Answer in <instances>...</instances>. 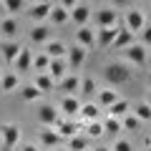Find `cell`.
Masks as SVG:
<instances>
[{"label": "cell", "mask_w": 151, "mask_h": 151, "mask_svg": "<svg viewBox=\"0 0 151 151\" xmlns=\"http://www.w3.org/2000/svg\"><path fill=\"white\" fill-rule=\"evenodd\" d=\"M103 76H106L108 86H124L131 81V65L126 60H111L103 68Z\"/></svg>", "instance_id": "6da1fadb"}, {"label": "cell", "mask_w": 151, "mask_h": 151, "mask_svg": "<svg viewBox=\"0 0 151 151\" xmlns=\"http://www.w3.org/2000/svg\"><path fill=\"white\" fill-rule=\"evenodd\" d=\"M20 126L18 124H0V151H15V146L20 144Z\"/></svg>", "instance_id": "7a4b0ae2"}, {"label": "cell", "mask_w": 151, "mask_h": 151, "mask_svg": "<svg viewBox=\"0 0 151 151\" xmlns=\"http://www.w3.org/2000/svg\"><path fill=\"white\" fill-rule=\"evenodd\" d=\"M91 18H93V23H96L98 30H101V28H116L119 25V13H116V8H111V5L96 8V10L91 13Z\"/></svg>", "instance_id": "3957f363"}, {"label": "cell", "mask_w": 151, "mask_h": 151, "mask_svg": "<svg viewBox=\"0 0 151 151\" xmlns=\"http://www.w3.org/2000/svg\"><path fill=\"white\" fill-rule=\"evenodd\" d=\"M124 53H126V63H129V65H139V68H144V65L149 63V50H146L141 43L129 45Z\"/></svg>", "instance_id": "277c9868"}, {"label": "cell", "mask_w": 151, "mask_h": 151, "mask_svg": "<svg viewBox=\"0 0 151 151\" xmlns=\"http://www.w3.org/2000/svg\"><path fill=\"white\" fill-rule=\"evenodd\" d=\"M38 121L43 124V129H55L60 121V111L50 103H43V106L38 108Z\"/></svg>", "instance_id": "5b68a950"}, {"label": "cell", "mask_w": 151, "mask_h": 151, "mask_svg": "<svg viewBox=\"0 0 151 151\" xmlns=\"http://www.w3.org/2000/svg\"><path fill=\"white\" fill-rule=\"evenodd\" d=\"M126 30H131L136 35V33H141L146 28V15L141 8H129V13H126Z\"/></svg>", "instance_id": "8992f818"}, {"label": "cell", "mask_w": 151, "mask_h": 151, "mask_svg": "<svg viewBox=\"0 0 151 151\" xmlns=\"http://www.w3.org/2000/svg\"><path fill=\"white\" fill-rule=\"evenodd\" d=\"M91 5L88 3H73V8L68 10V15H70V20L76 23L78 28H83V25H88V20H91Z\"/></svg>", "instance_id": "52a82bcc"}, {"label": "cell", "mask_w": 151, "mask_h": 151, "mask_svg": "<svg viewBox=\"0 0 151 151\" xmlns=\"http://www.w3.org/2000/svg\"><path fill=\"white\" fill-rule=\"evenodd\" d=\"M60 144H63V139H60L58 134H55V129H40L38 131V146L40 149H60Z\"/></svg>", "instance_id": "ba28073f"}, {"label": "cell", "mask_w": 151, "mask_h": 151, "mask_svg": "<svg viewBox=\"0 0 151 151\" xmlns=\"http://www.w3.org/2000/svg\"><path fill=\"white\" fill-rule=\"evenodd\" d=\"M86 53H88V50H83L81 45H70V48H68V53H65L68 73H76V70L83 65V60H86Z\"/></svg>", "instance_id": "9c48e42d"}, {"label": "cell", "mask_w": 151, "mask_h": 151, "mask_svg": "<svg viewBox=\"0 0 151 151\" xmlns=\"http://www.w3.org/2000/svg\"><path fill=\"white\" fill-rule=\"evenodd\" d=\"M50 8H53V3H48V0H43V3H33V5H28V15H30V20L38 23H45L50 15Z\"/></svg>", "instance_id": "30bf717a"}, {"label": "cell", "mask_w": 151, "mask_h": 151, "mask_svg": "<svg viewBox=\"0 0 151 151\" xmlns=\"http://www.w3.org/2000/svg\"><path fill=\"white\" fill-rule=\"evenodd\" d=\"M55 88H58L60 93H65V96H76V93L81 91V76L78 73H68L60 83H55Z\"/></svg>", "instance_id": "8fae6325"}, {"label": "cell", "mask_w": 151, "mask_h": 151, "mask_svg": "<svg viewBox=\"0 0 151 151\" xmlns=\"http://www.w3.org/2000/svg\"><path fill=\"white\" fill-rule=\"evenodd\" d=\"M76 45H81L83 50L96 48V30H91L88 25L78 28V30H76Z\"/></svg>", "instance_id": "7c38bea8"}, {"label": "cell", "mask_w": 151, "mask_h": 151, "mask_svg": "<svg viewBox=\"0 0 151 151\" xmlns=\"http://www.w3.org/2000/svg\"><path fill=\"white\" fill-rule=\"evenodd\" d=\"M116 33H119V25H116V28H101V30H96V48L108 50L113 45V40H116Z\"/></svg>", "instance_id": "4fadbf2b"}, {"label": "cell", "mask_w": 151, "mask_h": 151, "mask_svg": "<svg viewBox=\"0 0 151 151\" xmlns=\"http://www.w3.org/2000/svg\"><path fill=\"white\" fill-rule=\"evenodd\" d=\"M119 98H121L119 91H113V88H98V93H96V106H98V108H106V111H108V108L119 101Z\"/></svg>", "instance_id": "5bb4252c"}, {"label": "cell", "mask_w": 151, "mask_h": 151, "mask_svg": "<svg viewBox=\"0 0 151 151\" xmlns=\"http://www.w3.org/2000/svg\"><path fill=\"white\" fill-rule=\"evenodd\" d=\"M20 50H23V43H18V40H10V43H3V45H0V55H3V60L10 63V65L18 60Z\"/></svg>", "instance_id": "9a60e30c"}, {"label": "cell", "mask_w": 151, "mask_h": 151, "mask_svg": "<svg viewBox=\"0 0 151 151\" xmlns=\"http://www.w3.org/2000/svg\"><path fill=\"white\" fill-rule=\"evenodd\" d=\"M30 65H33V53H30V48H25V45H23L18 60L13 63V73L23 76V73H28V70H30Z\"/></svg>", "instance_id": "2e32d148"}, {"label": "cell", "mask_w": 151, "mask_h": 151, "mask_svg": "<svg viewBox=\"0 0 151 151\" xmlns=\"http://www.w3.org/2000/svg\"><path fill=\"white\" fill-rule=\"evenodd\" d=\"M78 131H81V129H78V124H76L73 119H60V121H58V126H55V134H58L63 141L73 139Z\"/></svg>", "instance_id": "e0dca14e"}, {"label": "cell", "mask_w": 151, "mask_h": 151, "mask_svg": "<svg viewBox=\"0 0 151 151\" xmlns=\"http://www.w3.org/2000/svg\"><path fill=\"white\" fill-rule=\"evenodd\" d=\"M48 40H50V25H48V23H38V25L30 28V43L45 45Z\"/></svg>", "instance_id": "ac0fdd59"}, {"label": "cell", "mask_w": 151, "mask_h": 151, "mask_svg": "<svg viewBox=\"0 0 151 151\" xmlns=\"http://www.w3.org/2000/svg\"><path fill=\"white\" fill-rule=\"evenodd\" d=\"M134 38H136V35H134L131 30H126L124 25H119V33H116V40H113L111 48H113V50H126L129 45H134V43H136Z\"/></svg>", "instance_id": "d6986e66"}, {"label": "cell", "mask_w": 151, "mask_h": 151, "mask_svg": "<svg viewBox=\"0 0 151 151\" xmlns=\"http://www.w3.org/2000/svg\"><path fill=\"white\" fill-rule=\"evenodd\" d=\"M18 30H20V25H18V18L5 15L3 20H0V35H3V38H8V43H10L13 38L18 35Z\"/></svg>", "instance_id": "ffe728a7"}, {"label": "cell", "mask_w": 151, "mask_h": 151, "mask_svg": "<svg viewBox=\"0 0 151 151\" xmlns=\"http://www.w3.org/2000/svg\"><path fill=\"white\" fill-rule=\"evenodd\" d=\"M48 20H50V25H65V23L70 20V15H68V10H65L63 3H53Z\"/></svg>", "instance_id": "44dd1931"}, {"label": "cell", "mask_w": 151, "mask_h": 151, "mask_svg": "<svg viewBox=\"0 0 151 151\" xmlns=\"http://www.w3.org/2000/svg\"><path fill=\"white\" fill-rule=\"evenodd\" d=\"M20 88V76L13 73V70H3V78H0V91L3 93H10Z\"/></svg>", "instance_id": "7402d4cb"}, {"label": "cell", "mask_w": 151, "mask_h": 151, "mask_svg": "<svg viewBox=\"0 0 151 151\" xmlns=\"http://www.w3.org/2000/svg\"><path fill=\"white\" fill-rule=\"evenodd\" d=\"M43 53L48 55L50 60H63L65 53H68V48H65L60 40H48V43H45V48H43Z\"/></svg>", "instance_id": "603a6c76"}, {"label": "cell", "mask_w": 151, "mask_h": 151, "mask_svg": "<svg viewBox=\"0 0 151 151\" xmlns=\"http://www.w3.org/2000/svg\"><path fill=\"white\" fill-rule=\"evenodd\" d=\"M58 108L65 113V119H73L81 111V101H78V96H63V101H60Z\"/></svg>", "instance_id": "cb8c5ba5"}, {"label": "cell", "mask_w": 151, "mask_h": 151, "mask_svg": "<svg viewBox=\"0 0 151 151\" xmlns=\"http://www.w3.org/2000/svg\"><path fill=\"white\" fill-rule=\"evenodd\" d=\"M45 73H48L55 83H60L65 76H68V63H65V58H63V60H50V65H48Z\"/></svg>", "instance_id": "d4e9b609"}, {"label": "cell", "mask_w": 151, "mask_h": 151, "mask_svg": "<svg viewBox=\"0 0 151 151\" xmlns=\"http://www.w3.org/2000/svg\"><path fill=\"white\" fill-rule=\"evenodd\" d=\"M78 116H81L86 124H91V121H98V116H101V108H98L93 101L81 103V111H78Z\"/></svg>", "instance_id": "484cf974"}, {"label": "cell", "mask_w": 151, "mask_h": 151, "mask_svg": "<svg viewBox=\"0 0 151 151\" xmlns=\"http://www.w3.org/2000/svg\"><path fill=\"white\" fill-rule=\"evenodd\" d=\"M33 86L43 93V96H45V93H50V91H55V81L50 78L48 73H38V76H35V81H33Z\"/></svg>", "instance_id": "4316f807"}, {"label": "cell", "mask_w": 151, "mask_h": 151, "mask_svg": "<svg viewBox=\"0 0 151 151\" xmlns=\"http://www.w3.org/2000/svg\"><path fill=\"white\" fill-rule=\"evenodd\" d=\"M126 113H131V103L126 101V98H119V101L108 108V116H111V119H119V121L124 119Z\"/></svg>", "instance_id": "83f0119b"}, {"label": "cell", "mask_w": 151, "mask_h": 151, "mask_svg": "<svg viewBox=\"0 0 151 151\" xmlns=\"http://www.w3.org/2000/svg\"><path fill=\"white\" fill-rule=\"evenodd\" d=\"M65 151H88V139H86V134H76L73 139H68Z\"/></svg>", "instance_id": "f1b7e54d"}, {"label": "cell", "mask_w": 151, "mask_h": 151, "mask_svg": "<svg viewBox=\"0 0 151 151\" xmlns=\"http://www.w3.org/2000/svg\"><path fill=\"white\" fill-rule=\"evenodd\" d=\"M78 93H83V96H96V93H98L96 78H93V76H83V78H81V91H78Z\"/></svg>", "instance_id": "f546056e"}, {"label": "cell", "mask_w": 151, "mask_h": 151, "mask_svg": "<svg viewBox=\"0 0 151 151\" xmlns=\"http://www.w3.org/2000/svg\"><path fill=\"white\" fill-rule=\"evenodd\" d=\"M0 8H5V10H8V15H10V18H15V13L25 10V8H28V3H25V0H3V3H0Z\"/></svg>", "instance_id": "4dcf8cb0"}, {"label": "cell", "mask_w": 151, "mask_h": 151, "mask_svg": "<svg viewBox=\"0 0 151 151\" xmlns=\"http://www.w3.org/2000/svg\"><path fill=\"white\" fill-rule=\"evenodd\" d=\"M48 65H50V58H48L45 53H38V55H33L30 70H35V76H38V73H45V70H48Z\"/></svg>", "instance_id": "1f68e13d"}, {"label": "cell", "mask_w": 151, "mask_h": 151, "mask_svg": "<svg viewBox=\"0 0 151 151\" xmlns=\"http://www.w3.org/2000/svg\"><path fill=\"white\" fill-rule=\"evenodd\" d=\"M103 124V134H108V136H119L121 131V121L119 119H111V116H106V121H101Z\"/></svg>", "instance_id": "d6a6232c"}, {"label": "cell", "mask_w": 151, "mask_h": 151, "mask_svg": "<svg viewBox=\"0 0 151 151\" xmlns=\"http://www.w3.org/2000/svg\"><path fill=\"white\" fill-rule=\"evenodd\" d=\"M20 98H23V101H38V98H43V93L38 91L33 83H28V86L20 88Z\"/></svg>", "instance_id": "836d02e7"}, {"label": "cell", "mask_w": 151, "mask_h": 151, "mask_svg": "<svg viewBox=\"0 0 151 151\" xmlns=\"http://www.w3.org/2000/svg\"><path fill=\"white\" fill-rule=\"evenodd\" d=\"M103 136V124L101 121H91V124H86V139H101Z\"/></svg>", "instance_id": "e575fe53"}, {"label": "cell", "mask_w": 151, "mask_h": 151, "mask_svg": "<svg viewBox=\"0 0 151 151\" xmlns=\"http://www.w3.org/2000/svg\"><path fill=\"white\" fill-rule=\"evenodd\" d=\"M121 129H126V131H139V129H141V121L136 119L134 113H126L124 119H121Z\"/></svg>", "instance_id": "d590c367"}, {"label": "cell", "mask_w": 151, "mask_h": 151, "mask_svg": "<svg viewBox=\"0 0 151 151\" xmlns=\"http://www.w3.org/2000/svg\"><path fill=\"white\" fill-rule=\"evenodd\" d=\"M131 113H134L141 124H144V121H151V106H149V103H139V106H136Z\"/></svg>", "instance_id": "8d00e7d4"}, {"label": "cell", "mask_w": 151, "mask_h": 151, "mask_svg": "<svg viewBox=\"0 0 151 151\" xmlns=\"http://www.w3.org/2000/svg\"><path fill=\"white\" fill-rule=\"evenodd\" d=\"M139 35H141V40H139V43L144 45V48H151V25H149V23H146V28L139 33Z\"/></svg>", "instance_id": "74e56055"}, {"label": "cell", "mask_w": 151, "mask_h": 151, "mask_svg": "<svg viewBox=\"0 0 151 151\" xmlns=\"http://www.w3.org/2000/svg\"><path fill=\"white\" fill-rule=\"evenodd\" d=\"M111 151H134V146H131V141H126V139H119L116 144H113V149Z\"/></svg>", "instance_id": "f35d334b"}, {"label": "cell", "mask_w": 151, "mask_h": 151, "mask_svg": "<svg viewBox=\"0 0 151 151\" xmlns=\"http://www.w3.org/2000/svg\"><path fill=\"white\" fill-rule=\"evenodd\" d=\"M20 151H40V146H38V144H30V141H28V144H23V146H20Z\"/></svg>", "instance_id": "ab89813d"}, {"label": "cell", "mask_w": 151, "mask_h": 151, "mask_svg": "<svg viewBox=\"0 0 151 151\" xmlns=\"http://www.w3.org/2000/svg\"><path fill=\"white\" fill-rule=\"evenodd\" d=\"M144 103H149V106H151V88L146 91V101H144Z\"/></svg>", "instance_id": "60d3db41"}, {"label": "cell", "mask_w": 151, "mask_h": 151, "mask_svg": "<svg viewBox=\"0 0 151 151\" xmlns=\"http://www.w3.org/2000/svg\"><path fill=\"white\" fill-rule=\"evenodd\" d=\"M93 151H111V149H108V146H96Z\"/></svg>", "instance_id": "b9f144b4"}, {"label": "cell", "mask_w": 151, "mask_h": 151, "mask_svg": "<svg viewBox=\"0 0 151 151\" xmlns=\"http://www.w3.org/2000/svg\"><path fill=\"white\" fill-rule=\"evenodd\" d=\"M146 23L151 25V5H149V15H146Z\"/></svg>", "instance_id": "7bdbcfd3"}, {"label": "cell", "mask_w": 151, "mask_h": 151, "mask_svg": "<svg viewBox=\"0 0 151 151\" xmlns=\"http://www.w3.org/2000/svg\"><path fill=\"white\" fill-rule=\"evenodd\" d=\"M53 151H65V149H63V146H60V149H53Z\"/></svg>", "instance_id": "ee69618b"}, {"label": "cell", "mask_w": 151, "mask_h": 151, "mask_svg": "<svg viewBox=\"0 0 151 151\" xmlns=\"http://www.w3.org/2000/svg\"><path fill=\"white\" fill-rule=\"evenodd\" d=\"M149 88H151V73H149Z\"/></svg>", "instance_id": "f6af8a7d"}, {"label": "cell", "mask_w": 151, "mask_h": 151, "mask_svg": "<svg viewBox=\"0 0 151 151\" xmlns=\"http://www.w3.org/2000/svg\"><path fill=\"white\" fill-rule=\"evenodd\" d=\"M146 151H151V146H146Z\"/></svg>", "instance_id": "bcb514c9"}, {"label": "cell", "mask_w": 151, "mask_h": 151, "mask_svg": "<svg viewBox=\"0 0 151 151\" xmlns=\"http://www.w3.org/2000/svg\"><path fill=\"white\" fill-rule=\"evenodd\" d=\"M0 78H3V70H0Z\"/></svg>", "instance_id": "7dc6e473"}, {"label": "cell", "mask_w": 151, "mask_h": 151, "mask_svg": "<svg viewBox=\"0 0 151 151\" xmlns=\"http://www.w3.org/2000/svg\"><path fill=\"white\" fill-rule=\"evenodd\" d=\"M149 144H151V139H149Z\"/></svg>", "instance_id": "c3c4849f"}]
</instances>
